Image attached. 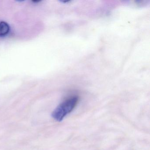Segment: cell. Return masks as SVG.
Masks as SVG:
<instances>
[{"label":"cell","instance_id":"cell-1","mask_svg":"<svg viewBox=\"0 0 150 150\" xmlns=\"http://www.w3.org/2000/svg\"><path fill=\"white\" fill-rule=\"evenodd\" d=\"M78 96H73L60 103L52 112V115L56 121L60 122L65 117L71 113L79 102Z\"/></svg>","mask_w":150,"mask_h":150},{"label":"cell","instance_id":"cell-2","mask_svg":"<svg viewBox=\"0 0 150 150\" xmlns=\"http://www.w3.org/2000/svg\"><path fill=\"white\" fill-rule=\"evenodd\" d=\"M10 27L9 25L5 22H0V37L7 35L9 33Z\"/></svg>","mask_w":150,"mask_h":150}]
</instances>
